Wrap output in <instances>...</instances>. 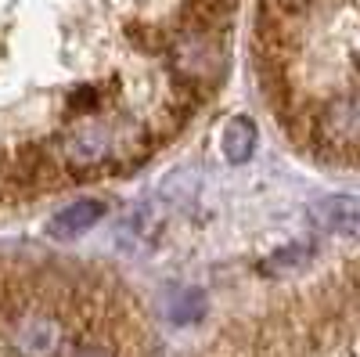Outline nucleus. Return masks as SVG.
Here are the masks:
<instances>
[{"label":"nucleus","instance_id":"nucleus-1","mask_svg":"<svg viewBox=\"0 0 360 357\" xmlns=\"http://www.w3.org/2000/svg\"><path fill=\"white\" fill-rule=\"evenodd\" d=\"M238 0H0V69L33 54L72 94L79 130L155 119L224 76Z\"/></svg>","mask_w":360,"mask_h":357},{"label":"nucleus","instance_id":"nucleus-2","mask_svg":"<svg viewBox=\"0 0 360 357\" xmlns=\"http://www.w3.org/2000/svg\"><path fill=\"white\" fill-rule=\"evenodd\" d=\"M314 227L321 231H339V234H360V199L356 195H332L317 202L310 210Z\"/></svg>","mask_w":360,"mask_h":357},{"label":"nucleus","instance_id":"nucleus-3","mask_svg":"<svg viewBox=\"0 0 360 357\" xmlns=\"http://www.w3.org/2000/svg\"><path fill=\"white\" fill-rule=\"evenodd\" d=\"M101 213H105L101 202L83 199V202H72V206H65V210H58V213L51 217L47 231H51L54 238H72V234H79V231H86V227H94V224L101 220Z\"/></svg>","mask_w":360,"mask_h":357},{"label":"nucleus","instance_id":"nucleus-4","mask_svg":"<svg viewBox=\"0 0 360 357\" xmlns=\"http://www.w3.org/2000/svg\"><path fill=\"white\" fill-rule=\"evenodd\" d=\"M252 144H256V127L249 119H231L220 134V148L231 163H245L252 156Z\"/></svg>","mask_w":360,"mask_h":357},{"label":"nucleus","instance_id":"nucleus-5","mask_svg":"<svg viewBox=\"0 0 360 357\" xmlns=\"http://www.w3.org/2000/svg\"><path fill=\"white\" fill-rule=\"evenodd\" d=\"M202 311H205V300H202V292H195V289H180L169 300V321L173 325H188V321L202 318Z\"/></svg>","mask_w":360,"mask_h":357},{"label":"nucleus","instance_id":"nucleus-6","mask_svg":"<svg viewBox=\"0 0 360 357\" xmlns=\"http://www.w3.org/2000/svg\"><path fill=\"white\" fill-rule=\"evenodd\" d=\"M303 256H310L307 246H292V249H281L278 256H270L266 263H270V267H292L295 260H303Z\"/></svg>","mask_w":360,"mask_h":357}]
</instances>
